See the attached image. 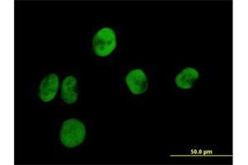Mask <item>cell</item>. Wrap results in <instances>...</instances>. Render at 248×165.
<instances>
[{
	"label": "cell",
	"mask_w": 248,
	"mask_h": 165,
	"mask_svg": "<svg viewBox=\"0 0 248 165\" xmlns=\"http://www.w3.org/2000/svg\"><path fill=\"white\" fill-rule=\"evenodd\" d=\"M86 135V128L80 120L71 118L62 124L60 139L62 145L68 148H75L84 142Z\"/></svg>",
	"instance_id": "cell-1"
},
{
	"label": "cell",
	"mask_w": 248,
	"mask_h": 165,
	"mask_svg": "<svg viewBox=\"0 0 248 165\" xmlns=\"http://www.w3.org/2000/svg\"><path fill=\"white\" fill-rule=\"evenodd\" d=\"M92 46L96 56L99 57L109 56L117 47L115 31L112 28H102L94 35Z\"/></svg>",
	"instance_id": "cell-2"
},
{
	"label": "cell",
	"mask_w": 248,
	"mask_h": 165,
	"mask_svg": "<svg viewBox=\"0 0 248 165\" xmlns=\"http://www.w3.org/2000/svg\"><path fill=\"white\" fill-rule=\"evenodd\" d=\"M126 83L130 91L133 94L139 95L147 91L148 89V79L143 70L140 69L130 71L126 76Z\"/></svg>",
	"instance_id": "cell-3"
},
{
	"label": "cell",
	"mask_w": 248,
	"mask_h": 165,
	"mask_svg": "<svg viewBox=\"0 0 248 165\" xmlns=\"http://www.w3.org/2000/svg\"><path fill=\"white\" fill-rule=\"evenodd\" d=\"M59 89V78L56 74H50L43 78L39 87V97L44 103H49L57 96Z\"/></svg>",
	"instance_id": "cell-4"
},
{
	"label": "cell",
	"mask_w": 248,
	"mask_h": 165,
	"mask_svg": "<svg viewBox=\"0 0 248 165\" xmlns=\"http://www.w3.org/2000/svg\"><path fill=\"white\" fill-rule=\"evenodd\" d=\"M77 79L74 76H67L62 84V98L64 103L73 104L78 100Z\"/></svg>",
	"instance_id": "cell-5"
},
{
	"label": "cell",
	"mask_w": 248,
	"mask_h": 165,
	"mask_svg": "<svg viewBox=\"0 0 248 165\" xmlns=\"http://www.w3.org/2000/svg\"><path fill=\"white\" fill-rule=\"evenodd\" d=\"M200 78V73L194 68H186L175 77V84L181 90H190L195 81Z\"/></svg>",
	"instance_id": "cell-6"
}]
</instances>
